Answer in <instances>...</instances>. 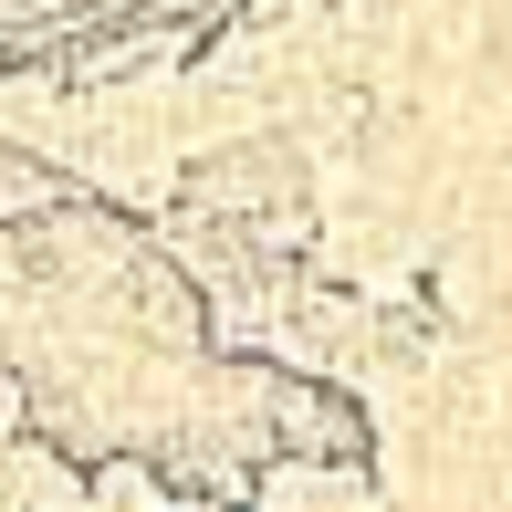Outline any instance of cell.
<instances>
[{
	"label": "cell",
	"mask_w": 512,
	"mask_h": 512,
	"mask_svg": "<svg viewBox=\"0 0 512 512\" xmlns=\"http://www.w3.org/2000/svg\"><path fill=\"white\" fill-rule=\"evenodd\" d=\"M272 418H283V439H324V450L335 460H366V418L345 408V398H324V387H283V398H272Z\"/></svg>",
	"instance_id": "cell-1"
}]
</instances>
